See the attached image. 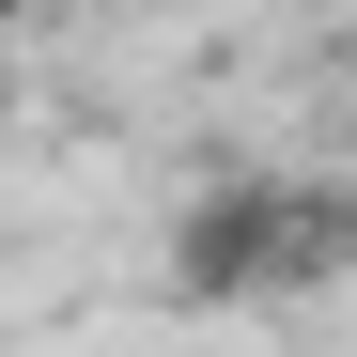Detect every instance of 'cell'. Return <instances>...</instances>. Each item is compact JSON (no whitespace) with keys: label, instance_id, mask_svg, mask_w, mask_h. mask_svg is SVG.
<instances>
[{"label":"cell","instance_id":"cell-2","mask_svg":"<svg viewBox=\"0 0 357 357\" xmlns=\"http://www.w3.org/2000/svg\"><path fill=\"white\" fill-rule=\"evenodd\" d=\"M326 78H342V93H357V31H342V47H326Z\"/></svg>","mask_w":357,"mask_h":357},{"label":"cell","instance_id":"cell-1","mask_svg":"<svg viewBox=\"0 0 357 357\" xmlns=\"http://www.w3.org/2000/svg\"><path fill=\"white\" fill-rule=\"evenodd\" d=\"M16 109H31V63H16V31H0V125H16Z\"/></svg>","mask_w":357,"mask_h":357}]
</instances>
